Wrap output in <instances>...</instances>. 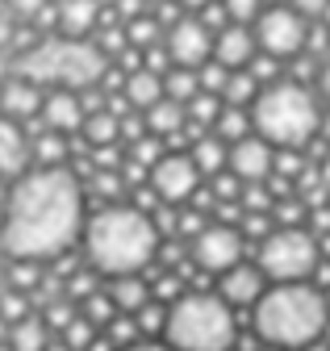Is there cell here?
<instances>
[{
    "label": "cell",
    "instance_id": "55",
    "mask_svg": "<svg viewBox=\"0 0 330 351\" xmlns=\"http://www.w3.org/2000/svg\"><path fill=\"white\" fill-rule=\"evenodd\" d=\"M322 180H326V184H330V159H326V167H322Z\"/></svg>",
    "mask_w": 330,
    "mask_h": 351
},
{
    "label": "cell",
    "instance_id": "28",
    "mask_svg": "<svg viewBox=\"0 0 330 351\" xmlns=\"http://www.w3.org/2000/svg\"><path fill=\"white\" fill-rule=\"evenodd\" d=\"M259 93H264V88H259V80H255L251 71H234L230 84H226V93H222V101L238 109V105H255Z\"/></svg>",
    "mask_w": 330,
    "mask_h": 351
},
{
    "label": "cell",
    "instance_id": "43",
    "mask_svg": "<svg viewBox=\"0 0 330 351\" xmlns=\"http://www.w3.org/2000/svg\"><path fill=\"white\" fill-rule=\"evenodd\" d=\"M268 230H272V217L268 213H242V234H251V239H268Z\"/></svg>",
    "mask_w": 330,
    "mask_h": 351
},
{
    "label": "cell",
    "instance_id": "44",
    "mask_svg": "<svg viewBox=\"0 0 330 351\" xmlns=\"http://www.w3.org/2000/svg\"><path fill=\"white\" fill-rule=\"evenodd\" d=\"M238 184H242V180H238L234 171L214 176V197H218V205H222V201H234V197H238Z\"/></svg>",
    "mask_w": 330,
    "mask_h": 351
},
{
    "label": "cell",
    "instance_id": "1",
    "mask_svg": "<svg viewBox=\"0 0 330 351\" xmlns=\"http://www.w3.org/2000/svg\"><path fill=\"white\" fill-rule=\"evenodd\" d=\"M84 189L67 167H29L21 180H13L5 201V226L0 247L13 259H47L63 255L84 234Z\"/></svg>",
    "mask_w": 330,
    "mask_h": 351
},
{
    "label": "cell",
    "instance_id": "56",
    "mask_svg": "<svg viewBox=\"0 0 330 351\" xmlns=\"http://www.w3.org/2000/svg\"><path fill=\"white\" fill-rule=\"evenodd\" d=\"M305 351H330V347H322V343H314V347H305Z\"/></svg>",
    "mask_w": 330,
    "mask_h": 351
},
{
    "label": "cell",
    "instance_id": "7",
    "mask_svg": "<svg viewBox=\"0 0 330 351\" xmlns=\"http://www.w3.org/2000/svg\"><path fill=\"white\" fill-rule=\"evenodd\" d=\"M318 255L322 247L305 226H280L259 243V272L276 285H305V276L318 272Z\"/></svg>",
    "mask_w": 330,
    "mask_h": 351
},
{
    "label": "cell",
    "instance_id": "15",
    "mask_svg": "<svg viewBox=\"0 0 330 351\" xmlns=\"http://www.w3.org/2000/svg\"><path fill=\"white\" fill-rule=\"evenodd\" d=\"M218 297L226 305H259L264 297V272L251 268V263H238V268L218 276Z\"/></svg>",
    "mask_w": 330,
    "mask_h": 351
},
{
    "label": "cell",
    "instance_id": "41",
    "mask_svg": "<svg viewBox=\"0 0 330 351\" xmlns=\"http://www.w3.org/2000/svg\"><path fill=\"white\" fill-rule=\"evenodd\" d=\"M92 189H97L105 201H117L126 184H121V176H117V171H92Z\"/></svg>",
    "mask_w": 330,
    "mask_h": 351
},
{
    "label": "cell",
    "instance_id": "8",
    "mask_svg": "<svg viewBox=\"0 0 330 351\" xmlns=\"http://www.w3.org/2000/svg\"><path fill=\"white\" fill-rule=\"evenodd\" d=\"M147 184L163 205H176V201H192L196 184H201V167L192 163V155L184 151H168L151 171H147Z\"/></svg>",
    "mask_w": 330,
    "mask_h": 351
},
{
    "label": "cell",
    "instance_id": "31",
    "mask_svg": "<svg viewBox=\"0 0 330 351\" xmlns=\"http://www.w3.org/2000/svg\"><path fill=\"white\" fill-rule=\"evenodd\" d=\"M25 318H29V297L17 293V289L0 293V322H5V326H17V322H25Z\"/></svg>",
    "mask_w": 330,
    "mask_h": 351
},
{
    "label": "cell",
    "instance_id": "25",
    "mask_svg": "<svg viewBox=\"0 0 330 351\" xmlns=\"http://www.w3.org/2000/svg\"><path fill=\"white\" fill-rule=\"evenodd\" d=\"M84 143L92 147V151H101V147H117L121 143V121L105 109V113H92L88 121H84Z\"/></svg>",
    "mask_w": 330,
    "mask_h": 351
},
{
    "label": "cell",
    "instance_id": "36",
    "mask_svg": "<svg viewBox=\"0 0 330 351\" xmlns=\"http://www.w3.org/2000/svg\"><path fill=\"white\" fill-rule=\"evenodd\" d=\"M63 343H67L71 351H88V347L97 343V326H92V322H88L84 314H79V318H75V322H71V326L63 330Z\"/></svg>",
    "mask_w": 330,
    "mask_h": 351
},
{
    "label": "cell",
    "instance_id": "54",
    "mask_svg": "<svg viewBox=\"0 0 330 351\" xmlns=\"http://www.w3.org/2000/svg\"><path fill=\"white\" fill-rule=\"evenodd\" d=\"M47 351H71V347H67V343H51Z\"/></svg>",
    "mask_w": 330,
    "mask_h": 351
},
{
    "label": "cell",
    "instance_id": "29",
    "mask_svg": "<svg viewBox=\"0 0 330 351\" xmlns=\"http://www.w3.org/2000/svg\"><path fill=\"white\" fill-rule=\"evenodd\" d=\"M188 125H201V130H210V125H218V117H222V97H210V93H196L188 105Z\"/></svg>",
    "mask_w": 330,
    "mask_h": 351
},
{
    "label": "cell",
    "instance_id": "20",
    "mask_svg": "<svg viewBox=\"0 0 330 351\" xmlns=\"http://www.w3.org/2000/svg\"><path fill=\"white\" fill-rule=\"evenodd\" d=\"M121 97H126L130 105H134V113L142 109V113H151L159 101H163V75H155V71H134L130 80H126V93H121Z\"/></svg>",
    "mask_w": 330,
    "mask_h": 351
},
{
    "label": "cell",
    "instance_id": "58",
    "mask_svg": "<svg viewBox=\"0 0 330 351\" xmlns=\"http://www.w3.org/2000/svg\"><path fill=\"white\" fill-rule=\"evenodd\" d=\"M101 5H117V0H101Z\"/></svg>",
    "mask_w": 330,
    "mask_h": 351
},
{
    "label": "cell",
    "instance_id": "32",
    "mask_svg": "<svg viewBox=\"0 0 330 351\" xmlns=\"http://www.w3.org/2000/svg\"><path fill=\"white\" fill-rule=\"evenodd\" d=\"M84 318H88L92 326H109V322L117 318V305H113V297L97 289V293H92V297L84 301Z\"/></svg>",
    "mask_w": 330,
    "mask_h": 351
},
{
    "label": "cell",
    "instance_id": "21",
    "mask_svg": "<svg viewBox=\"0 0 330 351\" xmlns=\"http://www.w3.org/2000/svg\"><path fill=\"white\" fill-rule=\"evenodd\" d=\"M142 117H147V134H155V138L184 134V125H188V109L176 105V101H168V97H163L151 113H142Z\"/></svg>",
    "mask_w": 330,
    "mask_h": 351
},
{
    "label": "cell",
    "instance_id": "19",
    "mask_svg": "<svg viewBox=\"0 0 330 351\" xmlns=\"http://www.w3.org/2000/svg\"><path fill=\"white\" fill-rule=\"evenodd\" d=\"M109 297L117 305V314H130L134 318L138 310H147V305H151V285L142 276H121V280L109 285Z\"/></svg>",
    "mask_w": 330,
    "mask_h": 351
},
{
    "label": "cell",
    "instance_id": "17",
    "mask_svg": "<svg viewBox=\"0 0 330 351\" xmlns=\"http://www.w3.org/2000/svg\"><path fill=\"white\" fill-rule=\"evenodd\" d=\"M101 21V0H59V38L84 42Z\"/></svg>",
    "mask_w": 330,
    "mask_h": 351
},
{
    "label": "cell",
    "instance_id": "16",
    "mask_svg": "<svg viewBox=\"0 0 330 351\" xmlns=\"http://www.w3.org/2000/svg\"><path fill=\"white\" fill-rule=\"evenodd\" d=\"M42 93H38V84H29V80H21V75H13V80H5L0 84V113H5L9 121H21V117H34L38 109H42Z\"/></svg>",
    "mask_w": 330,
    "mask_h": 351
},
{
    "label": "cell",
    "instance_id": "38",
    "mask_svg": "<svg viewBox=\"0 0 330 351\" xmlns=\"http://www.w3.org/2000/svg\"><path fill=\"white\" fill-rule=\"evenodd\" d=\"M134 322H138V330H147V335H163V326H168V310H163L159 301H151L147 310L134 314Z\"/></svg>",
    "mask_w": 330,
    "mask_h": 351
},
{
    "label": "cell",
    "instance_id": "49",
    "mask_svg": "<svg viewBox=\"0 0 330 351\" xmlns=\"http://www.w3.org/2000/svg\"><path fill=\"white\" fill-rule=\"evenodd\" d=\"M246 71H251V75L264 84V80H272V75H276V63H272V55H264V59H255V63L246 67Z\"/></svg>",
    "mask_w": 330,
    "mask_h": 351
},
{
    "label": "cell",
    "instance_id": "40",
    "mask_svg": "<svg viewBox=\"0 0 330 351\" xmlns=\"http://www.w3.org/2000/svg\"><path fill=\"white\" fill-rule=\"evenodd\" d=\"M226 13H230V25H246V21H259V5L264 0H222Z\"/></svg>",
    "mask_w": 330,
    "mask_h": 351
},
{
    "label": "cell",
    "instance_id": "35",
    "mask_svg": "<svg viewBox=\"0 0 330 351\" xmlns=\"http://www.w3.org/2000/svg\"><path fill=\"white\" fill-rule=\"evenodd\" d=\"M9 280H13V289H17V293L34 297V289L42 285V272H38V263H25V259H17L13 268H9Z\"/></svg>",
    "mask_w": 330,
    "mask_h": 351
},
{
    "label": "cell",
    "instance_id": "57",
    "mask_svg": "<svg viewBox=\"0 0 330 351\" xmlns=\"http://www.w3.org/2000/svg\"><path fill=\"white\" fill-rule=\"evenodd\" d=\"M322 21H326V25H330V5H326V13H322Z\"/></svg>",
    "mask_w": 330,
    "mask_h": 351
},
{
    "label": "cell",
    "instance_id": "2",
    "mask_svg": "<svg viewBox=\"0 0 330 351\" xmlns=\"http://www.w3.org/2000/svg\"><path fill=\"white\" fill-rule=\"evenodd\" d=\"M84 255L97 276H138L159 255V230L134 205H105L84 226Z\"/></svg>",
    "mask_w": 330,
    "mask_h": 351
},
{
    "label": "cell",
    "instance_id": "13",
    "mask_svg": "<svg viewBox=\"0 0 330 351\" xmlns=\"http://www.w3.org/2000/svg\"><path fill=\"white\" fill-rule=\"evenodd\" d=\"M88 113L84 105H79V93H71V88H55V93H47L42 101V125L55 130V134H75V130H84Z\"/></svg>",
    "mask_w": 330,
    "mask_h": 351
},
{
    "label": "cell",
    "instance_id": "11",
    "mask_svg": "<svg viewBox=\"0 0 330 351\" xmlns=\"http://www.w3.org/2000/svg\"><path fill=\"white\" fill-rule=\"evenodd\" d=\"M168 55L176 67L184 71H201L205 63L214 59V34L201 25V17H180L168 29Z\"/></svg>",
    "mask_w": 330,
    "mask_h": 351
},
{
    "label": "cell",
    "instance_id": "26",
    "mask_svg": "<svg viewBox=\"0 0 330 351\" xmlns=\"http://www.w3.org/2000/svg\"><path fill=\"white\" fill-rule=\"evenodd\" d=\"M196 93H201V80H196V71L172 67L168 75H163V97H168V101H176V105H188Z\"/></svg>",
    "mask_w": 330,
    "mask_h": 351
},
{
    "label": "cell",
    "instance_id": "60",
    "mask_svg": "<svg viewBox=\"0 0 330 351\" xmlns=\"http://www.w3.org/2000/svg\"><path fill=\"white\" fill-rule=\"evenodd\" d=\"M326 339H330V326H326Z\"/></svg>",
    "mask_w": 330,
    "mask_h": 351
},
{
    "label": "cell",
    "instance_id": "24",
    "mask_svg": "<svg viewBox=\"0 0 330 351\" xmlns=\"http://www.w3.org/2000/svg\"><path fill=\"white\" fill-rule=\"evenodd\" d=\"M192 163L205 171V176H222L226 171V163H230V151H226V143L222 138H214V134H205L201 143H192Z\"/></svg>",
    "mask_w": 330,
    "mask_h": 351
},
{
    "label": "cell",
    "instance_id": "37",
    "mask_svg": "<svg viewBox=\"0 0 330 351\" xmlns=\"http://www.w3.org/2000/svg\"><path fill=\"white\" fill-rule=\"evenodd\" d=\"M272 176H284V180H301V176H305V155H301V151H276Z\"/></svg>",
    "mask_w": 330,
    "mask_h": 351
},
{
    "label": "cell",
    "instance_id": "22",
    "mask_svg": "<svg viewBox=\"0 0 330 351\" xmlns=\"http://www.w3.org/2000/svg\"><path fill=\"white\" fill-rule=\"evenodd\" d=\"M29 159L38 163V167H59L63 159H67V138L63 134H55V130H34V143H29Z\"/></svg>",
    "mask_w": 330,
    "mask_h": 351
},
{
    "label": "cell",
    "instance_id": "12",
    "mask_svg": "<svg viewBox=\"0 0 330 351\" xmlns=\"http://www.w3.org/2000/svg\"><path fill=\"white\" fill-rule=\"evenodd\" d=\"M272 163H276V147H268L259 134H251V138H242V143L230 147L226 171H234L242 184H268Z\"/></svg>",
    "mask_w": 330,
    "mask_h": 351
},
{
    "label": "cell",
    "instance_id": "61",
    "mask_svg": "<svg viewBox=\"0 0 330 351\" xmlns=\"http://www.w3.org/2000/svg\"><path fill=\"white\" fill-rule=\"evenodd\" d=\"M326 301H330V293H326Z\"/></svg>",
    "mask_w": 330,
    "mask_h": 351
},
{
    "label": "cell",
    "instance_id": "6",
    "mask_svg": "<svg viewBox=\"0 0 330 351\" xmlns=\"http://www.w3.org/2000/svg\"><path fill=\"white\" fill-rule=\"evenodd\" d=\"M238 339L234 310L214 297V293H184L172 310L168 326H163V347L172 351H230Z\"/></svg>",
    "mask_w": 330,
    "mask_h": 351
},
{
    "label": "cell",
    "instance_id": "52",
    "mask_svg": "<svg viewBox=\"0 0 330 351\" xmlns=\"http://www.w3.org/2000/svg\"><path fill=\"white\" fill-rule=\"evenodd\" d=\"M130 351H172V347H159V343H142V347H130Z\"/></svg>",
    "mask_w": 330,
    "mask_h": 351
},
{
    "label": "cell",
    "instance_id": "14",
    "mask_svg": "<svg viewBox=\"0 0 330 351\" xmlns=\"http://www.w3.org/2000/svg\"><path fill=\"white\" fill-rule=\"evenodd\" d=\"M255 34L246 29V25H230L214 38V63H222L226 71H246L255 63Z\"/></svg>",
    "mask_w": 330,
    "mask_h": 351
},
{
    "label": "cell",
    "instance_id": "45",
    "mask_svg": "<svg viewBox=\"0 0 330 351\" xmlns=\"http://www.w3.org/2000/svg\"><path fill=\"white\" fill-rule=\"evenodd\" d=\"M201 230H205V213H196V209L180 213V226H176V234H184V239H196Z\"/></svg>",
    "mask_w": 330,
    "mask_h": 351
},
{
    "label": "cell",
    "instance_id": "5",
    "mask_svg": "<svg viewBox=\"0 0 330 351\" xmlns=\"http://www.w3.org/2000/svg\"><path fill=\"white\" fill-rule=\"evenodd\" d=\"M109 71V59L92 47V42H71V38H47L17 59V75L29 84H59L71 93L97 88Z\"/></svg>",
    "mask_w": 330,
    "mask_h": 351
},
{
    "label": "cell",
    "instance_id": "50",
    "mask_svg": "<svg viewBox=\"0 0 330 351\" xmlns=\"http://www.w3.org/2000/svg\"><path fill=\"white\" fill-rule=\"evenodd\" d=\"M13 9H17L21 17H38V13L47 9V0H13Z\"/></svg>",
    "mask_w": 330,
    "mask_h": 351
},
{
    "label": "cell",
    "instance_id": "46",
    "mask_svg": "<svg viewBox=\"0 0 330 351\" xmlns=\"http://www.w3.org/2000/svg\"><path fill=\"white\" fill-rule=\"evenodd\" d=\"M168 59H172V55H168V47H155V51H147V55H142V67H147V71H155V75H168Z\"/></svg>",
    "mask_w": 330,
    "mask_h": 351
},
{
    "label": "cell",
    "instance_id": "9",
    "mask_svg": "<svg viewBox=\"0 0 330 351\" xmlns=\"http://www.w3.org/2000/svg\"><path fill=\"white\" fill-rule=\"evenodd\" d=\"M255 42L264 47V55L284 59V55L305 51L309 25H305V17L293 13V9H268V13H259V21H255Z\"/></svg>",
    "mask_w": 330,
    "mask_h": 351
},
{
    "label": "cell",
    "instance_id": "18",
    "mask_svg": "<svg viewBox=\"0 0 330 351\" xmlns=\"http://www.w3.org/2000/svg\"><path fill=\"white\" fill-rule=\"evenodd\" d=\"M29 147H25V134L21 125L0 117V176H13V180H21V176L29 171Z\"/></svg>",
    "mask_w": 330,
    "mask_h": 351
},
{
    "label": "cell",
    "instance_id": "33",
    "mask_svg": "<svg viewBox=\"0 0 330 351\" xmlns=\"http://www.w3.org/2000/svg\"><path fill=\"white\" fill-rule=\"evenodd\" d=\"M163 155H168V151H163V138L147 134V138H138V143L130 147V159H126V163H134V167H155Z\"/></svg>",
    "mask_w": 330,
    "mask_h": 351
},
{
    "label": "cell",
    "instance_id": "34",
    "mask_svg": "<svg viewBox=\"0 0 330 351\" xmlns=\"http://www.w3.org/2000/svg\"><path fill=\"white\" fill-rule=\"evenodd\" d=\"M230 75H234V71H226L222 63H214V59H210V63H205V67L196 71V80H201V93L222 97V93H226V84H230Z\"/></svg>",
    "mask_w": 330,
    "mask_h": 351
},
{
    "label": "cell",
    "instance_id": "30",
    "mask_svg": "<svg viewBox=\"0 0 330 351\" xmlns=\"http://www.w3.org/2000/svg\"><path fill=\"white\" fill-rule=\"evenodd\" d=\"M126 42H130L134 51H142V55L155 51V47H159V21H155V17H138V21H130V25H126Z\"/></svg>",
    "mask_w": 330,
    "mask_h": 351
},
{
    "label": "cell",
    "instance_id": "59",
    "mask_svg": "<svg viewBox=\"0 0 330 351\" xmlns=\"http://www.w3.org/2000/svg\"><path fill=\"white\" fill-rule=\"evenodd\" d=\"M264 351H280V347H264Z\"/></svg>",
    "mask_w": 330,
    "mask_h": 351
},
{
    "label": "cell",
    "instance_id": "27",
    "mask_svg": "<svg viewBox=\"0 0 330 351\" xmlns=\"http://www.w3.org/2000/svg\"><path fill=\"white\" fill-rule=\"evenodd\" d=\"M214 130H218V138H222V143H242V138H251V113H242V109L226 105Z\"/></svg>",
    "mask_w": 330,
    "mask_h": 351
},
{
    "label": "cell",
    "instance_id": "42",
    "mask_svg": "<svg viewBox=\"0 0 330 351\" xmlns=\"http://www.w3.org/2000/svg\"><path fill=\"white\" fill-rule=\"evenodd\" d=\"M276 217H280V226H301V217H305V205L297 197H288V201H276Z\"/></svg>",
    "mask_w": 330,
    "mask_h": 351
},
{
    "label": "cell",
    "instance_id": "23",
    "mask_svg": "<svg viewBox=\"0 0 330 351\" xmlns=\"http://www.w3.org/2000/svg\"><path fill=\"white\" fill-rule=\"evenodd\" d=\"M9 347L13 351H47L51 347V326L42 322V318H25V322H17V326H9Z\"/></svg>",
    "mask_w": 330,
    "mask_h": 351
},
{
    "label": "cell",
    "instance_id": "53",
    "mask_svg": "<svg viewBox=\"0 0 330 351\" xmlns=\"http://www.w3.org/2000/svg\"><path fill=\"white\" fill-rule=\"evenodd\" d=\"M322 138H330V117H322Z\"/></svg>",
    "mask_w": 330,
    "mask_h": 351
},
{
    "label": "cell",
    "instance_id": "51",
    "mask_svg": "<svg viewBox=\"0 0 330 351\" xmlns=\"http://www.w3.org/2000/svg\"><path fill=\"white\" fill-rule=\"evenodd\" d=\"M180 5H184V9H196V13H201V9H210L214 0H180Z\"/></svg>",
    "mask_w": 330,
    "mask_h": 351
},
{
    "label": "cell",
    "instance_id": "39",
    "mask_svg": "<svg viewBox=\"0 0 330 351\" xmlns=\"http://www.w3.org/2000/svg\"><path fill=\"white\" fill-rule=\"evenodd\" d=\"M242 205H246V213H272V209H276L268 184H246V189H242Z\"/></svg>",
    "mask_w": 330,
    "mask_h": 351
},
{
    "label": "cell",
    "instance_id": "10",
    "mask_svg": "<svg viewBox=\"0 0 330 351\" xmlns=\"http://www.w3.org/2000/svg\"><path fill=\"white\" fill-rule=\"evenodd\" d=\"M192 263H201L205 272H230L242 263V234L238 226H222V222H210L196 239H192Z\"/></svg>",
    "mask_w": 330,
    "mask_h": 351
},
{
    "label": "cell",
    "instance_id": "47",
    "mask_svg": "<svg viewBox=\"0 0 330 351\" xmlns=\"http://www.w3.org/2000/svg\"><path fill=\"white\" fill-rule=\"evenodd\" d=\"M326 5H330V0H288V9L301 13V17H322Z\"/></svg>",
    "mask_w": 330,
    "mask_h": 351
},
{
    "label": "cell",
    "instance_id": "4",
    "mask_svg": "<svg viewBox=\"0 0 330 351\" xmlns=\"http://www.w3.org/2000/svg\"><path fill=\"white\" fill-rule=\"evenodd\" d=\"M251 130L276 151H305L322 134V105L314 88L297 80L268 84L251 105Z\"/></svg>",
    "mask_w": 330,
    "mask_h": 351
},
{
    "label": "cell",
    "instance_id": "48",
    "mask_svg": "<svg viewBox=\"0 0 330 351\" xmlns=\"http://www.w3.org/2000/svg\"><path fill=\"white\" fill-rule=\"evenodd\" d=\"M117 17H121V25L147 17V13H142V0H117Z\"/></svg>",
    "mask_w": 330,
    "mask_h": 351
},
{
    "label": "cell",
    "instance_id": "3",
    "mask_svg": "<svg viewBox=\"0 0 330 351\" xmlns=\"http://www.w3.org/2000/svg\"><path fill=\"white\" fill-rule=\"evenodd\" d=\"M330 326V301L314 285H276L255 305V335L280 351H305Z\"/></svg>",
    "mask_w": 330,
    "mask_h": 351
}]
</instances>
